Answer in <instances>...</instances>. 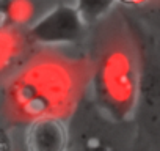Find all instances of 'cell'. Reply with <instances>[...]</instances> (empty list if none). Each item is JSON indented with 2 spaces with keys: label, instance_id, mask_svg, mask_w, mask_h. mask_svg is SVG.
<instances>
[{
  "label": "cell",
  "instance_id": "277c9868",
  "mask_svg": "<svg viewBox=\"0 0 160 151\" xmlns=\"http://www.w3.org/2000/svg\"><path fill=\"white\" fill-rule=\"evenodd\" d=\"M68 151H137L132 121H116L87 98L69 118Z\"/></svg>",
  "mask_w": 160,
  "mask_h": 151
},
{
  "label": "cell",
  "instance_id": "8992f818",
  "mask_svg": "<svg viewBox=\"0 0 160 151\" xmlns=\"http://www.w3.org/2000/svg\"><path fill=\"white\" fill-rule=\"evenodd\" d=\"M11 134L16 151H68L69 120H39Z\"/></svg>",
  "mask_w": 160,
  "mask_h": 151
},
{
  "label": "cell",
  "instance_id": "7a4b0ae2",
  "mask_svg": "<svg viewBox=\"0 0 160 151\" xmlns=\"http://www.w3.org/2000/svg\"><path fill=\"white\" fill-rule=\"evenodd\" d=\"M83 49L90 69L91 102L116 121H132L141 72L133 16L118 7L88 27Z\"/></svg>",
  "mask_w": 160,
  "mask_h": 151
},
{
  "label": "cell",
  "instance_id": "ba28073f",
  "mask_svg": "<svg viewBox=\"0 0 160 151\" xmlns=\"http://www.w3.org/2000/svg\"><path fill=\"white\" fill-rule=\"evenodd\" d=\"M74 7L83 22L90 27L116 10L118 3L116 0H74Z\"/></svg>",
  "mask_w": 160,
  "mask_h": 151
},
{
  "label": "cell",
  "instance_id": "6da1fadb",
  "mask_svg": "<svg viewBox=\"0 0 160 151\" xmlns=\"http://www.w3.org/2000/svg\"><path fill=\"white\" fill-rule=\"evenodd\" d=\"M88 93L83 44H35L0 85V121L14 131L39 120H69Z\"/></svg>",
  "mask_w": 160,
  "mask_h": 151
},
{
  "label": "cell",
  "instance_id": "8fae6325",
  "mask_svg": "<svg viewBox=\"0 0 160 151\" xmlns=\"http://www.w3.org/2000/svg\"><path fill=\"white\" fill-rule=\"evenodd\" d=\"M157 41H158V39H157ZM158 46H160V41H158Z\"/></svg>",
  "mask_w": 160,
  "mask_h": 151
},
{
  "label": "cell",
  "instance_id": "52a82bcc",
  "mask_svg": "<svg viewBox=\"0 0 160 151\" xmlns=\"http://www.w3.org/2000/svg\"><path fill=\"white\" fill-rule=\"evenodd\" d=\"M33 46L27 30L0 21V85L16 71Z\"/></svg>",
  "mask_w": 160,
  "mask_h": 151
},
{
  "label": "cell",
  "instance_id": "30bf717a",
  "mask_svg": "<svg viewBox=\"0 0 160 151\" xmlns=\"http://www.w3.org/2000/svg\"><path fill=\"white\" fill-rule=\"evenodd\" d=\"M0 151H16L13 134L0 121Z\"/></svg>",
  "mask_w": 160,
  "mask_h": 151
},
{
  "label": "cell",
  "instance_id": "9c48e42d",
  "mask_svg": "<svg viewBox=\"0 0 160 151\" xmlns=\"http://www.w3.org/2000/svg\"><path fill=\"white\" fill-rule=\"evenodd\" d=\"M129 13L143 25L146 32H149L155 39L160 41V7L146 8L141 11H129Z\"/></svg>",
  "mask_w": 160,
  "mask_h": 151
},
{
  "label": "cell",
  "instance_id": "3957f363",
  "mask_svg": "<svg viewBox=\"0 0 160 151\" xmlns=\"http://www.w3.org/2000/svg\"><path fill=\"white\" fill-rule=\"evenodd\" d=\"M135 22L141 50L140 85L132 117L135 148L160 151V46L137 19Z\"/></svg>",
  "mask_w": 160,
  "mask_h": 151
},
{
  "label": "cell",
  "instance_id": "5b68a950",
  "mask_svg": "<svg viewBox=\"0 0 160 151\" xmlns=\"http://www.w3.org/2000/svg\"><path fill=\"white\" fill-rule=\"evenodd\" d=\"M88 25L80 18L74 3H60L47 11L30 30L35 44H83Z\"/></svg>",
  "mask_w": 160,
  "mask_h": 151
}]
</instances>
